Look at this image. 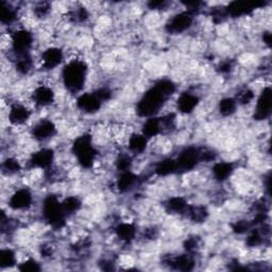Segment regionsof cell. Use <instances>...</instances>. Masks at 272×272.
<instances>
[{"label":"cell","mask_w":272,"mask_h":272,"mask_svg":"<svg viewBox=\"0 0 272 272\" xmlns=\"http://www.w3.org/2000/svg\"><path fill=\"white\" fill-rule=\"evenodd\" d=\"M238 105L234 97H224L219 102H217V110L221 117L228 118L235 115L238 111Z\"/></svg>","instance_id":"6da1fadb"},{"label":"cell","mask_w":272,"mask_h":272,"mask_svg":"<svg viewBox=\"0 0 272 272\" xmlns=\"http://www.w3.org/2000/svg\"><path fill=\"white\" fill-rule=\"evenodd\" d=\"M17 264V253L12 248H3L2 253H0V267H2V269H11Z\"/></svg>","instance_id":"7a4b0ae2"},{"label":"cell","mask_w":272,"mask_h":272,"mask_svg":"<svg viewBox=\"0 0 272 272\" xmlns=\"http://www.w3.org/2000/svg\"><path fill=\"white\" fill-rule=\"evenodd\" d=\"M42 269L40 263H38L35 258L26 256V258H22V261L19 263L18 270L21 271H40Z\"/></svg>","instance_id":"3957f363"}]
</instances>
